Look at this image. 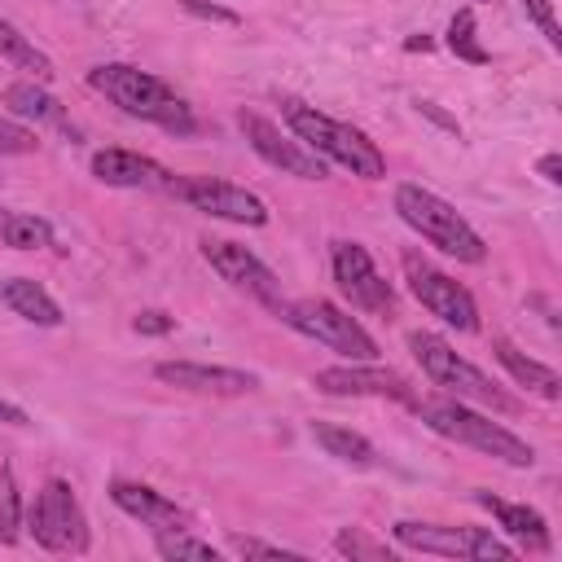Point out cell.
Instances as JSON below:
<instances>
[{"instance_id": "obj_1", "label": "cell", "mask_w": 562, "mask_h": 562, "mask_svg": "<svg viewBox=\"0 0 562 562\" xmlns=\"http://www.w3.org/2000/svg\"><path fill=\"white\" fill-rule=\"evenodd\" d=\"M88 83L101 97H110L123 114L145 119V123H154V127H162L171 136H193L198 132L193 110L171 92V83L158 79V75H149V70H140V66L105 61V66H92L88 70Z\"/></svg>"}, {"instance_id": "obj_2", "label": "cell", "mask_w": 562, "mask_h": 562, "mask_svg": "<svg viewBox=\"0 0 562 562\" xmlns=\"http://www.w3.org/2000/svg\"><path fill=\"white\" fill-rule=\"evenodd\" d=\"M281 114H285V127L312 149L321 154L325 162H338L347 167L351 176L360 180H382L386 176V158L382 149L351 123H338L329 114H321L316 105H303V101H281Z\"/></svg>"}, {"instance_id": "obj_3", "label": "cell", "mask_w": 562, "mask_h": 562, "mask_svg": "<svg viewBox=\"0 0 562 562\" xmlns=\"http://www.w3.org/2000/svg\"><path fill=\"white\" fill-rule=\"evenodd\" d=\"M413 408H417L422 422H426L435 435H443V439H457V443H465V448H479V452H487V457H496V461H505V465H518V470H527V465L536 461V448H531L527 439H518V435L505 430L501 422L474 413L465 400H413Z\"/></svg>"}, {"instance_id": "obj_4", "label": "cell", "mask_w": 562, "mask_h": 562, "mask_svg": "<svg viewBox=\"0 0 562 562\" xmlns=\"http://www.w3.org/2000/svg\"><path fill=\"white\" fill-rule=\"evenodd\" d=\"M408 347H413L422 373H426L435 386L452 391V395L465 400V404L492 408V413H518V400H509L483 369H474L465 356H457V351L448 347V338H439V334H430V329H417V334H408Z\"/></svg>"}, {"instance_id": "obj_5", "label": "cell", "mask_w": 562, "mask_h": 562, "mask_svg": "<svg viewBox=\"0 0 562 562\" xmlns=\"http://www.w3.org/2000/svg\"><path fill=\"white\" fill-rule=\"evenodd\" d=\"M395 211H400V220L413 228V233H422L430 246H439L443 255H452V259H461V263H483L487 259V246H483V237L457 215V206H448L439 193H430V189H422V184H400L395 189Z\"/></svg>"}, {"instance_id": "obj_6", "label": "cell", "mask_w": 562, "mask_h": 562, "mask_svg": "<svg viewBox=\"0 0 562 562\" xmlns=\"http://www.w3.org/2000/svg\"><path fill=\"white\" fill-rule=\"evenodd\" d=\"M277 316L290 329H299L303 338H316V342H325L329 351H338L347 360H378V342L369 338V329L356 316H347L342 307H334L329 299H294V303L281 299Z\"/></svg>"}, {"instance_id": "obj_7", "label": "cell", "mask_w": 562, "mask_h": 562, "mask_svg": "<svg viewBox=\"0 0 562 562\" xmlns=\"http://www.w3.org/2000/svg\"><path fill=\"white\" fill-rule=\"evenodd\" d=\"M26 527H31L35 544H44L48 553H83L88 549V518L66 479H48L40 487L35 505L26 509Z\"/></svg>"}, {"instance_id": "obj_8", "label": "cell", "mask_w": 562, "mask_h": 562, "mask_svg": "<svg viewBox=\"0 0 562 562\" xmlns=\"http://www.w3.org/2000/svg\"><path fill=\"white\" fill-rule=\"evenodd\" d=\"M404 277H408L413 299L430 316H439L443 325H452L461 334H474L479 329V303H474V294L461 281H452L448 272H439L430 259H422L417 250H404Z\"/></svg>"}, {"instance_id": "obj_9", "label": "cell", "mask_w": 562, "mask_h": 562, "mask_svg": "<svg viewBox=\"0 0 562 562\" xmlns=\"http://www.w3.org/2000/svg\"><path fill=\"white\" fill-rule=\"evenodd\" d=\"M391 536L404 544V549H417V553H439V558H474V562H509L514 549L505 540H496L492 531L483 527H439V522H413V518H400L391 527Z\"/></svg>"}, {"instance_id": "obj_10", "label": "cell", "mask_w": 562, "mask_h": 562, "mask_svg": "<svg viewBox=\"0 0 562 562\" xmlns=\"http://www.w3.org/2000/svg\"><path fill=\"white\" fill-rule=\"evenodd\" d=\"M171 193L180 202H189L193 211H206L215 220H228V224H268V206L259 193L241 189V184H228V180H215V176H176L171 180Z\"/></svg>"}, {"instance_id": "obj_11", "label": "cell", "mask_w": 562, "mask_h": 562, "mask_svg": "<svg viewBox=\"0 0 562 562\" xmlns=\"http://www.w3.org/2000/svg\"><path fill=\"white\" fill-rule=\"evenodd\" d=\"M237 127H241V136L250 140V149H255L268 167L285 171V176H299V180H325V158L312 154L299 136H285V132H281L277 123H268L263 114L241 110V114H237Z\"/></svg>"}, {"instance_id": "obj_12", "label": "cell", "mask_w": 562, "mask_h": 562, "mask_svg": "<svg viewBox=\"0 0 562 562\" xmlns=\"http://www.w3.org/2000/svg\"><path fill=\"white\" fill-rule=\"evenodd\" d=\"M334 281H338V290L347 294L351 307L378 312V316L395 312V294L378 277V268H373V259L360 241H334Z\"/></svg>"}, {"instance_id": "obj_13", "label": "cell", "mask_w": 562, "mask_h": 562, "mask_svg": "<svg viewBox=\"0 0 562 562\" xmlns=\"http://www.w3.org/2000/svg\"><path fill=\"white\" fill-rule=\"evenodd\" d=\"M202 259H206L233 290H246L250 299H259V303H268V307L277 312V303H281V281H277L272 268L259 263L246 246L220 241V237H202Z\"/></svg>"}, {"instance_id": "obj_14", "label": "cell", "mask_w": 562, "mask_h": 562, "mask_svg": "<svg viewBox=\"0 0 562 562\" xmlns=\"http://www.w3.org/2000/svg\"><path fill=\"white\" fill-rule=\"evenodd\" d=\"M316 391L325 395H391V400H404L413 404V386L395 373V369H382L373 360H356V364H334V369H321L312 378Z\"/></svg>"}, {"instance_id": "obj_15", "label": "cell", "mask_w": 562, "mask_h": 562, "mask_svg": "<svg viewBox=\"0 0 562 562\" xmlns=\"http://www.w3.org/2000/svg\"><path fill=\"white\" fill-rule=\"evenodd\" d=\"M154 378L162 386H180L193 395H246L259 386L255 373L246 369H224V364H198V360H162L154 364Z\"/></svg>"}, {"instance_id": "obj_16", "label": "cell", "mask_w": 562, "mask_h": 562, "mask_svg": "<svg viewBox=\"0 0 562 562\" xmlns=\"http://www.w3.org/2000/svg\"><path fill=\"white\" fill-rule=\"evenodd\" d=\"M92 176L101 184H114V189H158V193H171V171L136 149H97L92 154Z\"/></svg>"}, {"instance_id": "obj_17", "label": "cell", "mask_w": 562, "mask_h": 562, "mask_svg": "<svg viewBox=\"0 0 562 562\" xmlns=\"http://www.w3.org/2000/svg\"><path fill=\"white\" fill-rule=\"evenodd\" d=\"M110 501H114L123 514H132V518H140L145 527H154V531H184V527L193 522L171 496H162V492H154V487H145V483L114 479V483H110Z\"/></svg>"}, {"instance_id": "obj_18", "label": "cell", "mask_w": 562, "mask_h": 562, "mask_svg": "<svg viewBox=\"0 0 562 562\" xmlns=\"http://www.w3.org/2000/svg\"><path fill=\"white\" fill-rule=\"evenodd\" d=\"M474 501L483 505V509H492L496 514V522L522 544V549H531V553H544L549 549V522H544V514L540 509H531V505H514V501H501V496H492V492H474Z\"/></svg>"}, {"instance_id": "obj_19", "label": "cell", "mask_w": 562, "mask_h": 562, "mask_svg": "<svg viewBox=\"0 0 562 562\" xmlns=\"http://www.w3.org/2000/svg\"><path fill=\"white\" fill-rule=\"evenodd\" d=\"M0 299H4L22 321H31V325H44V329L61 325L57 299H53L44 285H35L31 277H4V281H0Z\"/></svg>"}, {"instance_id": "obj_20", "label": "cell", "mask_w": 562, "mask_h": 562, "mask_svg": "<svg viewBox=\"0 0 562 562\" xmlns=\"http://www.w3.org/2000/svg\"><path fill=\"white\" fill-rule=\"evenodd\" d=\"M492 351H496V360L509 369V378H514L518 386L536 391L540 400H558V395H562V378H558L549 364H540V360L522 356V351H518L509 338H496V342H492Z\"/></svg>"}, {"instance_id": "obj_21", "label": "cell", "mask_w": 562, "mask_h": 562, "mask_svg": "<svg viewBox=\"0 0 562 562\" xmlns=\"http://www.w3.org/2000/svg\"><path fill=\"white\" fill-rule=\"evenodd\" d=\"M4 105H9L18 119H35V123L66 127V110H61V101H57V97H48L44 88H35L31 79L9 83V88H4Z\"/></svg>"}, {"instance_id": "obj_22", "label": "cell", "mask_w": 562, "mask_h": 562, "mask_svg": "<svg viewBox=\"0 0 562 562\" xmlns=\"http://www.w3.org/2000/svg\"><path fill=\"white\" fill-rule=\"evenodd\" d=\"M312 439H316L329 457H338V461H347V465H373V461H378L373 443H369L364 435L338 426V422H312Z\"/></svg>"}, {"instance_id": "obj_23", "label": "cell", "mask_w": 562, "mask_h": 562, "mask_svg": "<svg viewBox=\"0 0 562 562\" xmlns=\"http://www.w3.org/2000/svg\"><path fill=\"white\" fill-rule=\"evenodd\" d=\"M0 241L13 250H44L53 246V224L31 211H0Z\"/></svg>"}, {"instance_id": "obj_24", "label": "cell", "mask_w": 562, "mask_h": 562, "mask_svg": "<svg viewBox=\"0 0 562 562\" xmlns=\"http://www.w3.org/2000/svg\"><path fill=\"white\" fill-rule=\"evenodd\" d=\"M0 57H4V61H13L18 70H31L40 83H48V79L57 75V70H53V61H48V57H44V53H40V48H35V44H31L13 22H4V18H0Z\"/></svg>"}, {"instance_id": "obj_25", "label": "cell", "mask_w": 562, "mask_h": 562, "mask_svg": "<svg viewBox=\"0 0 562 562\" xmlns=\"http://www.w3.org/2000/svg\"><path fill=\"white\" fill-rule=\"evenodd\" d=\"M448 48L461 57V61H470V66H487L492 61V53L479 44V35H474V13L470 9H457L452 13V22H448Z\"/></svg>"}, {"instance_id": "obj_26", "label": "cell", "mask_w": 562, "mask_h": 562, "mask_svg": "<svg viewBox=\"0 0 562 562\" xmlns=\"http://www.w3.org/2000/svg\"><path fill=\"white\" fill-rule=\"evenodd\" d=\"M22 536V496L9 465H0V544H13Z\"/></svg>"}, {"instance_id": "obj_27", "label": "cell", "mask_w": 562, "mask_h": 562, "mask_svg": "<svg viewBox=\"0 0 562 562\" xmlns=\"http://www.w3.org/2000/svg\"><path fill=\"white\" fill-rule=\"evenodd\" d=\"M154 544H158L162 558H202V562H215V544L189 536V527H184V531H158Z\"/></svg>"}, {"instance_id": "obj_28", "label": "cell", "mask_w": 562, "mask_h": 562, "mask_svg": "<svg viewBox=\"0 0 562 562\" xmlns=\"http://www.w3.org/2000/svg\"><path fill=\"white\" fill-rule=\"evenodd\" d=\"M338 553H347V558H369V562H382L386 558V544H378V540H369L360 527H347V531H338Z\"/></svg>"}, {"instance_id": "obj_29", "label": "cell", "mask_w": 562, "mask_h": 562, "mask_svg": "<svg viewBox=\"0 0 562 562\" xmlns=\"http://www.w3.org/2000/svg\"><path fill=\"white\" fill-rule=\"evenodd\" d=\"M522 9H527V18L540 26V35H544L553 48H562V26H558V18H553V0H522Z\"/></svg>"}, {"instance_id": "obj_30", "label": "cell", "mask_w": 562, "mask_h": 562, "mask_svg": "<svg viewBox=\"0 0 562 562\" xmlns=\"http://www.w3.org/2000/svg\"><path fill=\"white\" fill-rule=\"evenodd\" d=\"M35 145H40V140H35L31 127L0 119V158H4V154H35Z\"/></svg>"}, {"instance_id": "obj_31", "label": "cell", "mask_w": 562, "mask_h": 562, "mask_svg": "<svg viewBox=\"0 0 562 562\" xmlns=\"http://www.w3.org/2000/svg\"><path fill=\"white\" fill-rule=\"evenodd\" d=\"M228 544H233V553H241V558H303V553H294V549H285V544H268V540H255V536H233Z\"/></svg>"}, {"instance_id": "obj_32", "label": "cell", "mask_w": 562, "mask_h": 562, "mask_svg": "<svg viewBox=\"0 0 562 562\" xmlns=\"http://www.w3.org/2000/svg\"><path fill=\"white\" fill-rule=\"evenodd\" d=\"M180 9L193 13V18H206V22H224V26H237L241 22L233 9H220V4H206V0H180Z\"/></svg>"}, {"instance_id": "obj_33", "label": "cell", "mask_w": 562, "mask_h": 562, "mask_svg": "<svg viewBox=\"0 0 562 562\" xmlns=\"http://www.w3.org/2000/svg\"><path fill=\"white\" fill-rule=\"evenodd\" d=\"M171 325H176V321H171L167 312H140V316L132 321L136 334H154V338H158V334H171Z\"/></svg>"}, {"instance_id": "obj_34", "label": "cell", "mask_w": 562, "mask_h": 562, "mask_svg": "<svg viewBox=\"0 0 562 562\" xmlns=\"http://www.w3.org/2000/svg\"><path fill=\"white\" fill-rule=\"evenodd\" d=\"M417 110H422V114H426V119H435V123H439V127H448V132H452V136H461V123H457V119H452V114H443V110H439V105H435V101H417Z\"/></svg>"}, {"instance_id": "obj_35", "label": "cell", "mask_w": 562, "mask_h": 562, "mask_svg": "<svg viewBox=\"0 0 562 562\" xmlns=\"http://www.w3.org/2000/svg\"><path fill=\"white\" fill-rule=\"evenodd\" d=\"M540 176H544L549 184H558V180H562V158H558V154H544V158H540Z\"/></svg>"}, {"instance_id": "obj_36", "label": "cell", "mask_w": 562, "mask_h": 562, "mask_svg": "<svg viewBox=\"0 0 562 562\" xmlns=\"http://www.w3.org/2000/svg\"><path fill=\"white\" fill-rule=\"evenodd\" d=\"M0 426H26V413L9 400H0Z\"/></svg>"}]
</instances>
